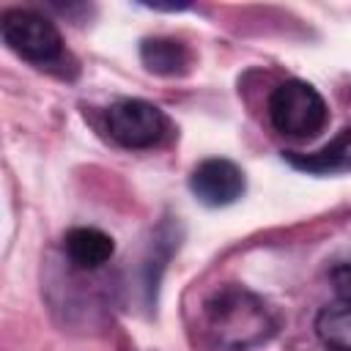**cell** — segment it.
I'll return each instance as SVG.
<instances>
[{
	"mask_svg": "<svg viewBox=\"0 0 351 351\" xmlns=\"http://www.w3.org/2000/svg\"><path fill=\"white\" fill-rule=\"evenodd\" d=\"M200 329L217 351H250L271 340L277 315L269 302L247 285L225 282L203 299Z\"/></svg>",
	"mask_w": 351,
	"mask_h": 351,
	"instance_id": "cell-1",
	"label": "cell"
},
{
	"mask_svg": "<svg viewBox=\"0 0 351 351\" xmlns=\"http://www.w3.org/2000/svg\"><path fill=\"white\" fill-rule=\"evenodd\" d=\"M269 121L280 134L307 140L324 132L329 121V107L310 82L288 80L277 85L269 96Z\"/></svg>",
	"mask_w": 351,
	"mask_h": 351,
	"instance_id": "cell-2",
	"label": "cell"
},
{
	"mask_svg": "<svg viewBox=\"0 0 351 351\" xmlns=\"http://www.w3.org/2000/svg\"><path fill=\"white\" fill-rule=\"evenodd\" d=\"M3 41L33 66H60L66 60L63 36L52 19L30 8H8L0 19Z\"/></svg>",
	"mask_w": 351,
	"mask_h": 351,
	"instance_id": "cell-3",
	"label": "cell"
},
{
	"mask_svg": "<svg viewBox=\"0 0 351 351\" xmlns=\"http://www.w3.org/2000/svg\"><path fill=\"white\" fill-rule=\"evenodd\" d=\"M107 132L118 145L143 151L159 145L170 134V121L145 99H121L107 110Z\"/></svg>",
	"mask_w": 351,
	"mask_h": 351,
	"instance_id": "cell-4",
	"label": "cell"
},
{
	"mask_svg": "<svg viewBox=\"0 0 351 351\" xmlns=\"http://www.w3.org/2000/svg\"><path fill=\"white\" fill-rule=\"evenodd\" d=\"M244 173L236 162L222 159V156H211L203 159L192 176H189V189L192 195L203 203V206H230L244 195Z\"/></svg>",
	"mask_w": 351,
	"mask_h": 351,
	"instance_id": "cell-5",
	"label": "cell"
},
{
	"mask_svg": "<svg viewBox=\"0 0 351 351\" xmlns=\"http://www.w3.org/2000/svg\"><path fill=\"white\" fill-rule=\"evenodd\" d=\"M63 252L69 258L71 266L82 269V271H93L99 266H104L112 252H115V241L110 233L99 230V228H71L63 239Z\"/></svg>",
	"mask_w": 351,
	"mask_h": 351,
	"instance_id": "cell-6",
	"label": "cell"
},
{
	"mask_svg": "<svg viewBox=\"0 0 351 351\" xmlns=\"http://www.w3.org/2000/svg\"><path fill=\"white\" fill-rule=\"evenodd\" d=\"M285 159L296 167V170H307L315 176H332V173H351V126L343 129L332 143H326L318 151L310 154H299L291 151L285 154Z\"/></svg>",
	"mask_w": 351,
	"mask_h": 351,
	"instance_id": "cell-7",
	"label": "cell"
},
{
	"mask_svg": "<svg viewBox=\"0 0 351 351\" xmlns=\"http://www.w3.org/2000/svg\"><path fill=\"white\" fill-rule=\"evenodd\" d=\"M140 60L151 74L159 77H178L189 69L192 55L186 49V44H181L178 38H167V36H156V38H145L140 44Z\"/></svg>",
	"mask_w": 351,
	"mask_h": 351,
	"instance_id": "cell-8",
	"label": "cell"
},
{
	"mask_svg": "<svg viewBox=\"0 0 351 351\" xmlns=\"http://www.w3.org/2000/svg\"><path fill=\"white\" fill-rule=\"evenodd\" d=\"M315 335L329 351H351V304L324 307L315 318Z\"/></svg>",
	"mask_w": 351,
	"mask_h": 351,
	"instance_id": "cell-9",
	"label": "cell"
},
{
	"mask_svg": "<svg viewBox=\"0 0 351 351\" xmlns=\"http://www.w3.org/2000/svg\"><path fill=\"white\" fill-rule=\"evenodd\" d=\"M329 280H332V288H335V293L340 296V302L351 304V263L335 266L332 274H329Z\"/></svg>",
	"mask_w": 351,
	"mask_h": 351,
	"instance_id": "cell-10",
	"label": "cell"
}]
</instances>
